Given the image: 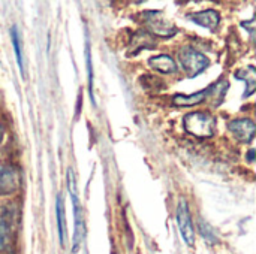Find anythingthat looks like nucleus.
<instances>
[{"instance_id":"nucleus-4","label":"nucleus","mask_w":256,"mask_h":254,"mask_svg":"<svg viewBox=\"0 0 256 254\" xmlns=\"http://www.w3.org/2000/svg\"><path fill=\"white\" fill-rule=\"evenodd\" d=\"M177 223H178L182 238L184 240V243L189 247H192L195 244V229H194V225H192L188 202L184 199H180L178 207H177Z\"/></svg>"},{"instance_id":"nucleus-19","label":"nucleus","mask_w":256,"mask_h":254,"mask_svg":"<svg viewBox=\"0 0 256 254\" xmlns=\"http://www.w3.org/2000/svg\"><path fill=\"white\" fill-rule=\"evenodd\" d=\"M254 156H255V151L250 150V154H249V160H250V162H254Z\"/></svg>"},{"instance_id":"nucleus-3","label":"nucleus","mask_w":256,"mask_h":254,"mask_svg":"<svg viewBox=\"0 0 256 254\" xmlns=\"http://www.w3.org/2000/svg\"><path fill=\"white\" fill-rule=\"evenodd\" d=\"M144 22L153 34L160 36V37H171L177 33V28L158 10L146 12Z\"/></svg>"},{"instance_id":"nucleus-15","label":"nucleus","mask_w":256,"mask_h":254,"mask_svg":"<svg viewBox=\"0 0 256 254\" xmlns=\"http://www.w3.org/2000/svg\"><path fill=\"white\" fill-rule=\"evenodd\" d=\"M10 37H12V43H14V49H15V55H16V61L20 66L21 73H24V60H22V46H21V37L20 33L16 30V27L14 25L10 30Z\"/></svg>"},{"instance_id":"nucleus-20","label":"nucleus","mask_w":256,"mask_h":254,"mask_svg":"<svg viewBox=\"0 0 256 254\" xmlns=\"http://www.w3.org/2000/svg\"><path fill=\"white\" fill-rule=\"evenodd\" d=\"M3 249H4V244H3V243H2V241H0V252H2V250H3Z\"/></svg>"},{"instance_id":"nucleus-6","label":"nucleus","mask_w":256,"mask_h":254,"mask_svg":"<svg viewBox=\"0 0 256 254\" xmlns=\"http://www.w3.org/2000/svg\"><path fill=\"white\" fill-rule=\"evenodd\" d=\"M72 196V202H74V217H75V231H74V240H72V252L76 253L82 240H84V234H86V228H84V219H82V211L80 207V201L76 193H70Z\"/></svg>"},{"instance_id":"nucleus-8","label":"nucleus","mask_w":256,"mask_h":254,"mask_svg":"<svg viewBox=\"0 0 256 254\" xmlns=\"http://www.w3.org/2000/svg\"><path fill=\"white\" fill-rule=\"evenodd\" d=\"M188 18L190 21L206 27V28H208V30H214L219 25V21H220V15L214 9H206V10H201V12H195V13H190Z\"/></svg>"},{"instance_id":"nucleus-17","label":"nucleus","mask_w":256,"mask_h":254,"mask_svg":"<svg viewBox=\"0 0 256 254\" xmlns=\"http://www.w3.org/2000/svg\"><path fill=\"white\" fill-rule=\"evenodd\" d=\"M87 72H88V94H90V97H92V102L94 103V96H93V69H92L90 48L87 49Z\"/></svg>"},{"instance_id":"nucleus-9","label":"nucleus","mask_w":256,"mask_h":254,"mask_svg":"<svg viewBox=\"0 0 256 254\" xmlns=\"http://www.w3.org/2000/svg\"><path fill=\"white\" fill-rule=\"evenodd\" d=\"M148 66L153 67L154 70L160 72V73H174L177 70L176 61L166 55V54H160V55H154L148 60Z\"/></svg>"},{"instance_id":"nucleus-7","label":"nucleus","mask_w":256,"mask_h":254,"mask_svg":"<svg viewBox=\"0 0 256 254\" xmlns=\"http://www.w3.org/2000/svg\"><path fill=\"white\" fill-rule=\"evenodd\" d=\"M255 123L249 118H240L230 123L231 133L242 142H250L255 136Z\"/></svg>"},{"instance_id":"nucleus-16","label":"nucleus","mask_w":256,"mask_h":254,"mask_svg":"<svg viewBox=\"0 0 256 254\" xmlns=\"http://www.w3.org/2000/svg\"><path fill=\"white\" fill-rule=\"evenodd\" d=\"M200 232H201L202 238H204L208 244H218V243H219L218 237L214 235V232L212 231V228H210L204 220L200 222Z\"/></svg>"},{"instance_id":"nucleus-10","label":"nucleus","mask_w":256,"mask_h":254,"mask_svg":"<svg viewBox=\"0 0 256 254\" xmlns=\"http://www.w3.org/2000/svg\"><path fill=\"white\" fill-rule=\"evenodd\" d=\"M14 226V213L8 207H0V241L6 244L8 238L12 234Z\"/></svg>"},{"instance_id":"nucleus-5","label":"nucleus","mask_w":256,"mask_h":254,"mask_svg":"<svg viewBox=\"0 0 256 254\" xmlns=\"http://www.w3.org/2000/svg\"><path fill=\"white\" fill-rule=\"evenodd\" d=\"M21 186V175L10 165H0V195H10Z\"/></svg>"},{"instance_id":"nucleus-1","label":"nucleus","mask_w":256,"mask_h":254,"mask_svg":"<svg viewBox=\"0 0 256 254\" xmlns=\"http://www.w3.org/2000/svg\"><path fill=\"white\" fill-rule=\"evenodd\" d=\"M183 126L190 135L200 139H206L210 138L214 132V118L207 112H190L184 117Z\"/></svg>"},{"instance_id":"nucleus-18","label":"nucleus","mask_w":256,"mask_h":254,"mask_svg":"<svg viewBox=\"0 0 256 254\" xmlns=\"http://www.w3.org/2000/svg\"><path fill=\"white\" fill-rule=\"evenodd\" d=\"M3 135H4V129H3V126L0 124V144H2V139H3Z\"/></svg>"},{"instance_id":"nucleus-11","label":"nucleus","mask_w":256,"mask_h":254,"mask_svg":"<svg viewBox=\"0 0 256 254\" xmlns=\"http://www.w3.org/2000/svg\"><path fill=\"white\" fill-rule=\"evenodd\" d=\"M207 94H208V90H202V91H200L196 94H192V96L177 94V96H174V100L172 102L177 106H194V105H198V103L204 102L206 97H207Z\"/></svg>"},{"instance_id":"nucleus-14","label":"nucleus","mask_w":256,"mask_h":254,"mask_svg":"<svg viewBox=\"0 0 256 254\" xmlns=\"http://www.w3.org/2000/svg\"><path fill=\"white\" fill-rule=\"evenodd\" d=\"M56 210H57L58 238H60V244L64 246V240H66V219H64V208H63V202H62V196L57 198Z\"/></svg>"},{"instance_id":"nucleus-13","label":"nucleus","mask_w":256,"mask_h":254,"mask_svg":"<svg viewBox=\"0 0 256 254\" xmlns=\"http://www.w3.org/2000/svg\"><path fill=\"white\" fill-rule=\"evenodd\" d=\"M236 76H237V78H243V81H246V82H248V88H246V93H244V96H243V97H249V96H252L256 85V75H255V69H254V66H248L246 69H243V70L237 72V73H236Z\"/></svg>"},{"instance_id":"nucleus-2","label":"nucleus","mask_w":256,"mask_h":254,"mask_svg":"<svg viewBox=\"0 0 256 254\" xmlns=\"http://www.w3.org/2000/svg\"><path fill=\"white\" fill-rule=\"evenodd\" d=\"M178 58H180L182 67L184 69V72H186V75L189 78H194V76L200 75L210 64L208 58L204 54H201L200 51L194 49L192 46H184L180 51Z\"/></svg>"},{"instance_id":"nucleus-12","label":"nucleus","mask_w":256,"mask_h":254,"mask_svg":"<svg viewBox=\"0 0 256 254\" xmlns=\"http://www.w3.org/2000/svg\"><path fill=\"white\" fill-rule=\"evenodd\" d=\"M134 37L135 39L130 42V45L135 46V48L130 51V54H138L142 48H153L154 46L153 45L154 42H153L152 36L148 33H146V31H136Z\"/></svg>"}]
</instances>
